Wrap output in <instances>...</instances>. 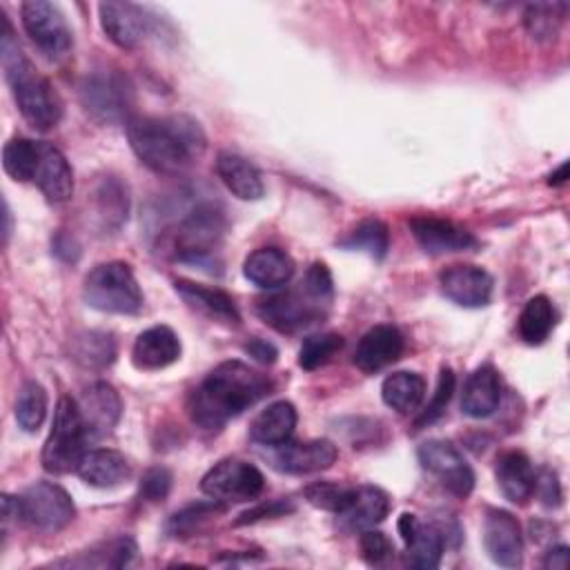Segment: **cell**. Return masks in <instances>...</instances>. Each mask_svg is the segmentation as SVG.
Instances as JSON below:
<instances>
[{
	"label": "cell",
	"instance_id": "cell-1",
	"mask_svg": "<svg viewBox=\"0 0 570 570\" xmlns=\"http://www.w3.org/2000/svg\"><path fill=\"white\" fill-rule=\"evenodd\" d=\"M272 392V381L243 361L216 365L189 396V416L203 430H220Z\"/></svg>",
	"mask_w": 570,
	"mask_h": 570
},
{
	"label": "cell",
	"instance_id": "cell-2",
	"mask_svg": "<svg viewBox=\"0 0 570 570\" xmlns=\"http://www.w3.org/2000/svg\"><path fill=\"white\" fill-rule=\"evenodd\" d=\"M127 138L134 154L158 174L183 171L205 149L203 129L185 116H134Z\"/></svg>",
	"mask_w": 570,
	"mask_h": 570
},
{
	"label": "cell",
	"instance_id": "cell-3",
	"mask_svg": "<svg viewBox=\"0 0 570 570\" xmlns=\"http://www.w3.org/2000/svg\"><path fill=\"white\" fill-rule=\"evenodd\" d=\"M0 49H2L4 78L11 87L13 100L20 109L22 118L38 131H47V129L56 127L60 120V114H62L60 98L53 91L51 82L20 51L7 20H4V33H2Z\"/></svg>",
	"mask_w": 570,
	"mask_h": 570
},
{
	"label": "cell",
	"instance_id": "cell-4",
	"mask_svg": "<svg viewBox=\"0 0 570 570\" xmlns=\"http://www.w3.org/2000/svg\"><path fill=\"white\" fill-rule=\"evenodd\" d=\"M85 303L107 314H138L142 309V292L122 261H109L96 265L82 285Z\"/></svg>",
	"mask_w": 570,
	"mask_h": 570
},
{
	"label": "cell",
	"instance_id": "cell-5",
	"mask_svg": "<svg viewBox=\"0 0 570 570\" xmlns=\"http://www.w3.org/2000/svg\"><path fill=\"white\" fill-rule=\"evenodd\" d=\"M89 443L78 401L62 396L56 405L49 436L42 448V468L51 474L76 472Z\"/></svg>",
	"mask_w": 570,
	"mask_h": 570
},
{
	"label": "cell",
	"instance_id": "cell-6",
	"mask_svg": "<svg viewBox=\"0 0 570 570\" xmlns=\"http://www.w3.org/2000/svg\"><path fill=\"white\" fill-rule=\"evenodd\" d=\"M20 521L40 532H58L76 517V505L65 488L51 481H38L18 494Z\"/></svg>",
	"mask_w": 570,
	"mask_h": 570
},
{
	"label": "cell",
	"instance_id": "cell-7",
	"mask_svg": "<svg viewBox=\"0 0 570 570\" xmlns=\"http://www.w3.org/2000/svg\"><path fill=\"white\" fill-rule=\"evenodd\" d=\"M20 20L31 42L53 62L65 60L73 47L71 29L62 11L47 0H29L20 7Z\"/></svg>",
	"mask_w": 570,
	"mask_h": 570
},
{
	"label": "cell",
	"instance_id": "cell-8",
	"mask_svg": "<svg viewBox=\"0 0 570 570\" xmlns=\"http://www.w3.org/2000/svg\"><path fill=\"white\" fill-rule=\"evenodd\" d=\"M327 303L314 298L303 285L298 289L278 292L256 303V314L276 332L294 334L303 327L318 323L325 314Z\"/></svg>",
	"mask_w": 570,
	"mask_h": 570
},
{
	"label": "cell",
	"instance_id": "cell-9",
	"mask_svg": "<svg viewBox=\"0 0 570 570\" xmlns=\"http://www.w3.org/2000/svg\"><path fill=\"white\" fill-rule=\"evenodd\" d=\"M265 488L263 472L240 459H223L216 465H212L203 481L200 490L218 501V503H243L256 499Z\"/></svg>",
	"mask_w": 570,
	"mask_h": 570
},
{
	"label": "cell",
	"instance_id": "cell-10",
	"mask_svg": "<svg viewBox=\"0 0 570 570\" xmlns=\"http://www.w3.org/2000/svg\"><path fill=\"white\" fill-rule=\"evenodd\" d=\"M419 463L454 497L465 499L474 488V472L463 454L441 439H430L419 445Z\"/></svg>",
	"mask_w": 570,
	"mask_h": 570
},
{
	"label": "cell",
	"instance_id": "cell-11",
	"mask_svg": "<svg viewBox=\"0 0 570 570\" xmlns=\"http://www.w3.org/2000/svg\"><path fill=\"white\" fill-rule=\"evenodd\" d=\"M483 548L497 566H521L523 537L517 517L501 508H488L483 519Z\"/></svg>",
	"mask_w": 570,
	"mask_h": 570
},
{
	"label": "cell",
	"instance_id": "cell-12",
	"mask_svg": "<svg viewBox=\"0 0 570 570\" xmlns=\"http://www.w3.org/2000/svg\"><path fill=\"white\" fill-rule=\"evenodd\" d=\"M399 534L405 541L407 566L419 570H432L441 563L445 550V530L436 523H423L416 514L403 512L399 517Z\"/></svg>",
	"mask_w": 570,
	"mask_h": 570
},
{
	"label": "cell",
	"instance_id": "cell-13",
	"mask_svg": "<svg viewBox=\"0 0 570 570\" xmlns=\"http://www.w3.org/2000/svg\"><path fill=\"white\" fill-rule=\"evenodd\" d=\"M78 410L89 441H98L116 428L122 412V403L118 392L109 383L96 381L80 394Z\"/></svg>",
	"mask_w": 570,
	"mask_h": 570
},
{
	"label": "cell",
	"instance_id": "cell-14",
	"mask_svg": "<svg viewBox=\"0 0 570 570\" xmlns=\"http://www.w3.org/2000/svg\"><path fill=\"white\" fill-rule=\"evenodd\" d=\"M445 298L461 307H485L492 298V276L479 265H450L439 276Z\"/></svg>",
	"mask_w": 570,
	"mask_h": 570
},
{
	"label": "cell",
	"instance_id": "cell-15",
	"mask_svg": "<svg viewBox=\"0 0 570 570\" xmlns=\"http://www.w3.org/2000/svg\"><path fill=\"white\" fill-rule=\"evenodd\" d=\"M336 445L327 439L285 441L276 445L272 456L274 468L287 474H312L327 470L336 461Z\"/></svg>",
	"mask_w": 570,
	"mask_h": 570
},
{
	"label": "cell",
	"instance_id": "cell-16",
	"mask_svg": "<svg viewBox=\"0 0 570 570\" xmlns=\"http://www.w3.org/2000/svg\"><path fill=\"white\" fill-rule=\"evenodd\" d=\"M412 236L428 254H450L465 252L476 247V238L461 225L436 218V216H416L410 220Z\"/></svg>",
	"mask_w": 570,
	"mask_h": 570
},
{
	"label": "cell",
	"instance_id": "cell-17",
	"mask_svg": "<svg viewBox=\"0 0 570 570\" xmlns=\"http://www.w3.org/2000/svg\"><path fill=\"white\" fill-rule=\"evenodd\" d=\"M31 183H36L38 189L51 203H62L73 194L71 165L67 163L65 154L51 142L38 140V156H36Z\"/></svg>",
	"mask_w": 570,
	"mask_h": 570
},
{
	"label": "cell",
	"instance_id": "cell-18",
	"mask_svg": "<svg viewBox=\"0 0 570 570\" xmlns=\"http://www.w3.org/2000/svg\"><path fill=\"white\" fill-rule=\"evenodd\" d=\"M98 13L102 31L120 49H134L147 33V13L134 2H100Z\"/></svg>",
	"mask_w": 570,
	"mask_h": 570
},
{
	"label": "cell",
	"instance_id": "cell-19",
	"mask_svg": "<svg viewBox=\"0 0 570 570\" xmlns=\"http://www.w3.org/2000/svg\"><path fill=\"white\" fill-rule=\"evenodd\" d=\"M403 347H405L403 334L394 325H385V323L374 325L361 336L354 350V363L358 370L372 374L399 361V356L403 354Z\"/></svg>",
	"mask_w": 570,
	"mask_h": 570
},
{
	"label": "cell",
	"instance_id": "cell-20",
	"mask_svg": "<svg viewBox=\"0 0 570 570\" xmlns=\"http://www.w3.org/2000/svg\"><path fill=\"white\" fill-rule=\"evenodd\" d=\"M180 341L167 325H154L138 334L131 347V361L138 370H163L178 361Z\"/></svg>",
	"mask_w": 570,
	"mask_h": 570
},
{
	"label": "cell",
	"instance_id": "cell-21",
	"mask_svg": "<svg viewBox=\"0 0 570 570\" xmlns=\"http://www.w3.org/2000/svg\"><path fill=\"white\" fill-rule=\"evenodd\" d=\"M80 94L87 111L100 120H118L127 109V91L116 76L94 73L85 80Z\"/></svg>",
	"mask_w": 570,
	"mask_h": 570
},
{
	"label": "cell",
	"instance_id": "cell-22",
	"mask_svg": "<svg viewBox=\"0 0 570 570\" xmlns=\"http://www.w3.org/2000/svg\"><path fill=\"white\" fill-rule=\"evenodd\" d=\"M499 403H501L499 372L492 365L476 367L463 385V394H461L463 414L472 419H485L499 407Z\"/></svg>",
	"mask_w": 570,
	"mask_h": 570
},
{
	"label": "cell",
	"instance_id": "cell-23",
	"mask_svg": "<svg viewBox=\"0 0 570 570\" xmlns=\"http://www.w3.org/2000/svg\"><path fill=\"white\" fill-rule=\"evenodd\" d=\"M176 294L196 312L218 321V323H227V325H238L240 323V314L232 301L229 294H225L223 289H212L191 281H176L174 283Z\"/></svg>",
	"mask_w": 570,
	"mask_h": 570
},
{
	"label": "cell",
	"instance_id": "cell-24",
	"mask_svg": "<svg viewBox=\"0 0 570 570\" xmlns=\"http://www.w3.org/2000/svg\"><path fill=\"white\" fill-rule=\"evenodd\" d=\"M216 174L223 185L240 200H258L265 194L261 171L247 158L234 151H220L216 156Z\"/></svg>",
	"mask_w": 570,
	"mask_h": 570
},
{
	"label": "cell",
	"instance_id": "cell-25",
	"mask_svg": "<svg viewBox=\"0 0 570 570\" xmlns=\"http://www.w3.org/2000/svg\"><path fill=\"white\" fill-rule=\"evenodd\" d=\"M243 274L254 285L274 289L294 276V261L278 247H261L245 258Z\"/></svg>",
	"mask_w": 570,
	"mask_h": 570
},
{
	"label": "cell",
	"instance_id": "cell-26",
	"mask_svg": "<svg viewBox=\"0 0 570 570\" xmlns=\"http://www.w3.org/2000/svg\"><path fill=\"white\" fill-rule=\"evenodd\" d=\"M76 472L85 483L94 488H114L131 474V468L122 452L111 448H98L85 452Z\"/></svg>",
	"mask_w": 570,
	"mask_h": 570
},
{
	"label": "cell",
	"instance_id": "cell-27",
	"mask_svg": "<svg viewBox=\"0 0 570 570\" xmlns=\"http://www.w3.org/2000/svg\"><path fill=\"white\" fill-rule=\"evenodd\" d=\"M537 472L523 452L510 450L497 461V481L510 503H525L534 494Z\"/></svg>",
	"mask_w": 570,
	"mask_h": 570
},
{
	"label": "cell",
	"instance_id": "cell-28",
	"mask_svg": "<svg viewBox=\"0 0 570 570\" xmlns=\"http://www.w3.org/2000/svg\"><path fill=\"white\" fill-rule=\"evenodd\" d=\"M296 428V407L289 401H276L267 405L249 428V436L261 443L276 448L285 441H289L292 432Z\"/></svg>",
	"mask_w": 570,
	"mask_h": 570
},
{
	"label": "cell",
	"instance_id": "cell-29",
	"mask_svg": "<svg viewBox=\"0 0 570 570\" xmlns=\"http://www.w3.org/2000/svg\"><path fill=\"white\" fill-rule=\"evenodd\" d=\"M390 512V499L387 494L376 485H361L354 488L347 510L341 514L350 528H374L381 523Z\"/></svg>",
	"mask_w": 570,
	"mask_h": 570
},
{
	"label": "cell",
	"instance_id": "cell-30",
	"mask_svg": "<svg viewBox=\"0 0 570 570\" xmlns=\"http://www.w3.org/2000/svg\"><path fill=\"white\" fill-rule=\"evenodd\" d=\"M381 396L387 407L396 410L399 414H410L425 396V381L416 372H392L381 385Z\"/></svg>",
	"mask_w": 570,
	"mask_h": 570
},
{
	"label": "cell",
	"instance_id": "cell-31",
	"mask_svg": "<svg viewBox=\"0 0 570 570\" xmlns=\"http://www.w3.org/2000/svg\"><path fill=\"white\" fill-rule=\"evenodd\" d=\"M554 307L548 296H532L519 316V336L528 345H541L554 327Z\"/></svg>",
	"mask_w": 570,
	"mask_h": 570
},
{
	"label": "cell",
	"instance_id": "cell-32",
	"mask_svg": "<svg viewBox=\"0 0 570 570\" xmlns=\"http://www.w3.org/2000/svg\"><path fill=\"white\" fill-rule=\"evenodd\" d=\"M345 249H358L370 254L372 258H383L390 249V229L383 220L379 218H367L361 220L347 238L341 240Z\"/></svg>",
	"mask_w": 570,
	"mask_h": 570
},
{
	"label": "cell",
	"instance_id": "cell-33",
	"mask_svg": "<svg viewBox=\"0 0 570 570\" xmlns=\"http://www.w3.org/2000/svg\"><path fill=\"white\" fill-rule=\"evenodd\" d=\"M73 358L94 370H102L116 358V343L111 334L105 332H85L73 341Z\"/></svg>",
	"mask_w": 570,
	"mask_h": 570
},
{
	"label": "cell",
	"instance_id": "cell-34",
	"mask_svg": "<svg viewBox=\"0 0 570 570\" xmlns=\"http://www.w3.org/2000/svg\"><path fill=\"white\" fill-rule=\"evenodd\" d=\"M47 416V392L38 381H27L16 399V421L24 432H38Z\"/></svg>",
	"mask_w": 570,
	"mask_h": 570
},
{
	"label": "cell",
	"instance_id": "cell-35",
	"mask_svg": "<svg viewBox=\"0 0 570 570\" xmlns=\"http://www.w3.org/2000/svg\"><path fill=\"white\" fill-rule=\"evenodd\" d=\"M38 156V140L29 138H11L2 147V167L13 180L31 183V174L36 167Z\"/></svg>",
	"mask_w": 570,
	"mask_h": 570
},
{
	"label": "cell",
	"instance_id": "cell-36",
	"mask_svg": "<svg viewBox=\"0 0 570 570\" xmlns=\"http://www.w3.org/2000/svg\"><path fill=\"white\" fill-rule=\"evenodd\" d=\"M343 347V336L334 334V332H323V334H312L303 341L301 350H298V365L303 370H318L321 365H325L327 361H332V356L336 352H341Z\"/></svg>",
	"mask_w": 570,
	"mask_h": 570
},
{
	"label": "cell",
	"instance_id": "cell-37",
	"mask_svg": "<svg viewBox=\"0 0 570 570\" xmlns=\"http://www.w3.org/2000/svg\"><path fill=\"white\" fill-rule=\"evenodd\" d=\"M566 9V4H530L523 16L528 33L541 42L552 40L559 31Z\"/></svg>",
	"mask_w": 570,
	"mask_h": 570
},
{
	"label": "cell",
	"instance_id": "cell-38",
	"mask_svg": "<svg viewBox=\"0 0 570 570\" xmlns=\"http://www.w3.org/2000/svg\"><path fill=\"white\" fill-rule=\"evenodd\" d=\"M352 492H354V488H345V485H338V483H332V481H316V483H312L303 490L305 499L314 508L334 512L338 517L347 510Z\"/></svg>",
	"mask_w": 570,
	"mask_h": 570
},
{
	"label": "cell",
	"instance_id": "cell-39",
	"mask_svg": "<svg viewBox=\"0 0 570 570\" xmlns=\"http://www.w3.org/2000/svg\"><path fill=\"white\" fill-rule=\"evenodd\" d=\"M225 510V503L218 501H200V503H191L187 508H183L180 512L171 514L169 523H167V532L171 537H189L194 530H198V525L203 521H207L209 517L218 514Z\"/></svg>",
	"mask_w": 570,
	"mask_h": 570
},
{
	"label": "cell",
	"instance_id": "cell-40",
	"mask_svg": "<svg viewBox=\"0 0 570 570\" xmlns=\"http://www.w3.org/2000/svg\"><path fill=\"white\" fill-rule=\"evenodd\" d=\"M454 383H456L454 372H452L450 367H441L434 396H432V401L428 403L425 412H423V414L416 419V423H414L416 430H421V428L434 423V421L445 412V407H448V403H450V399H452V392H454Z\"/></svg>",
	"mask_w": 570,
	"mask_h": 570
},
{
	"label": "cell",
	"instance_id": "cell-41",
	"mask_svg": "<svg viewBox=\"0 0 570 570\" xmlns=\"http://www.w3.org/2000/svg\"><path fill=\"white\" fill-rule=\"evenodd\" d=\"M358 546H361V557L370 566H383L392 557V552H394L390 539L383 532L372 530V528H365L361 532Z\"/></svg>",
	"mask_w": 570,
	"mask_h": 570
},
{
	"label": "cell",
	"instance_id": "cell-42",
	"mask_svg": "<svg viewBox=\"0 0 570 570\" xmlns=\"http://www.w3.org/2000/svg\"><path fill=\"white\" fill-rule=\"evenodd\" d=\"M301 285L318 301L327 303L332 301V292H334V285H332V274L330 269L323 265V263H312L301 281Z\"/></svg>",
	"mask_w": 570,
	"mask_h": 570
},
{
	"label": "cell",
	"instance_id": "cell-43",
	"mask_svg": "<svg viewBox=\"0 0 570 570\" xmlns=\"http://www.w3.org/2000/svg\"><path fill=\"white\" fill-rule=\"evenodd\" d=\"M171 488V472L167 468H149L140 481V499L145 501H163Z\"/></svg>",
	"mask_w": 570,
	"mask_h": 570
},
{
	"label": "cell",
	"instance_id": "cell-44",
	"mask_svg": "<svg viewBox=\"0 0 570 570\" xmlns=\"http://www.w3.org/2000/svg\"><path fill=\"white\" fill-rule=\"evenodd\" d=\"M100 196V214L107 216V220L114 218L111 212H116V216L122 220L127 218V191L122 189L120 183L116 180H105Z\"/></svg>",
	"mask_w": 570,
	"mask_h": 570
},
{
	"label": "cell",
	"instance_id": "cell-45",
	"mask_svg": "<svg viewBox=\"0 0 570 570\" xmlns=\"http://www.w3.org/2000/svg\"><path fill=\"white\" fill-rule=\"evenodd\" d=\"M534 492H539V497L546 505H557L559 499H561V492H559V481H557L554 472L543 470L541 474H537Z\"/></svg>",
	"mask_w": 570,
	"mask_h": 570
},
{
	"label": "cell",
	"instance_id": "cell-46",
	"mask_svg": "<svg viewBox=\"0 0 570 570\" xmlns=\"http://www.w3.org/2000/svg\"><path fill=\"white\" fill-rule=\"evenodd\" d=\"M292 505H287L285 501H274V503H263L258 508H252L247 512L240 514V519H236V525H243V523H252L256 519H265V517H281L283 512H289Z\"/></svg>",
	"mask_w": 570,
	"mask_h": 570
},
{
	"label": "cell",
	"instance_id": "cell-47",
	"mask_svg": "<svg viewBox=\"0 0 570 570\" xmlns=\"http://www.w3.org/2000/svg\"><path fill=\"white\" fill-rule=\"evenodd\" d=\"M245 352H247L252 358L261 361V363H274L276 356H278L276 347H274L272 343L263 341V338H252V341L245 345Z\"/></svg>",
	"mask_w": 570,
	"mask_h": 570
},
{
	"label": "cell",
	"instance_id": "cell-48",
	"mask_svg": "<svg viewBox=\"0 0 570 570\" xmlns=\"http://www.w3.org/2000/svg\"><path fill=\"white\" fill-rule=\"evenodd\" d=\"M543 566H546V568H559V570H563V568L568 566V548H566V546H557V548L548 550Z\"/></svg>",
	"mask_w": 570,
	"mask_h": 570
},
{
	"label": "cell",
	"instance_id": "cell-49",
	"mask_svg": "<svg viewBox=\"0 0 570 570\" xmlns=\"http://www.w3.org/2000/svg\"><path fill=\"white\" fill-rule=\"evenodd\" d=\"M566 178H568V163H561V167L554 171V174H550V185H561V183H566Z\"/></svg>",
	"mask_w": 570,
	"mask_h": 570
}]
</instances>
